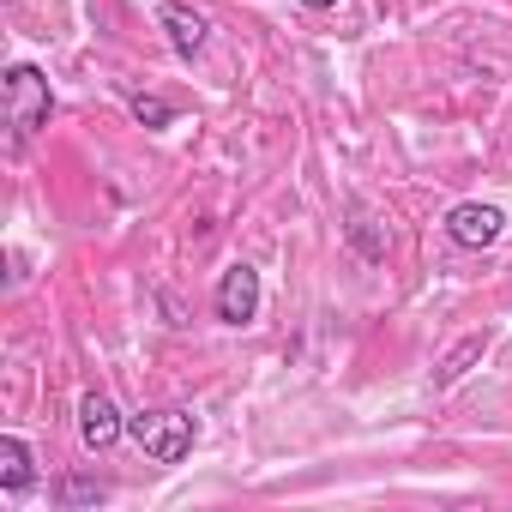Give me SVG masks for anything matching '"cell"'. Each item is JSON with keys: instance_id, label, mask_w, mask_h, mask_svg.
I'll list each match as a JSON object with an SVG mask.
<instances>
[{"instance_id": "6da1fadb", "label": "cell", "mask_w": 512, "mask_h": 512, "mask_svg": "<svg viewBox=\"0 0 512 512\" xmlns=\"http://www.w3.org/2000/svg\"><path fill=\"white\" fill-rule=\"evenodd\" d=\"M55 115V91H49V73L19 61L7 67V127H13V145H25L31 133H43Z\"/></svg>"}, {"instance_id": "7a4b0ae2", "label": "cell", "mask_w": 512, "mask_h": 512, "mask_svg": "<svg viewBox=\"0 0 512 512\" xmlns=\"http://www.w3.org/2000/svg\"><path fill=\"white\" fill-rule=\"evenodd\" d=\"M127 434L145 446L151 464H181L193 452V416L187 410H145V416H127Z\"/></svg>"}, {"instance_id": "3957f363", "label": "cell", "mask_w": 512, "mask_h": 512, "mask_svg": "<svg viewBox=\"0 0 512 512\" xmlns=\"http://www.w3.org/2000/svg\"><path fill=\"white\" fill-rule=\"evenodd\" d=\"M446 235H452L458 247L482 253V247H494V241L506 235V211H500V205H482V199H464V205L446 211Z\"/></svg>"}, {"instance_id": "277c9868", "label": "cell", "mask_w": 512, "mask_h": 512, "mask_svg": "<svg viewBox=\"0 0 512 512\" xmlns=\"http://www.w3.org/2000/svg\"><path fill=\"white\" fill-rule=\"evenodd\" d=\"M211 314H217L223 326H247L253 314H260V272H253V266H229V272L217 278Z\"/></svg>"}, {"instance_id": "5b68a950", "label": "cell", "mask_w": 512, "mask_h": 512, "mask_svg": "<svg viewBox=\"0 0 512 512\" xmlns=\"http://www.w3.org/2000/svg\"><path fill=\"white\" fill-rule=\"evenodd\" d=\"M157 25H163V37H169L175 61H199V55H205L211 25H205V13H193V7H187V0H163V7H157Z\"/></svg>"}, {"instance_id": "8992f818", "label": "cell", "mask_w": 512, "mask_h": 512, "mask_svg": "<svg viewBox=\"0 0 512 512\" xmlns=\"http://www.w3.org/2000/svg\"><path fill=\"white\" fill-rule=\"evenodd\" d=\"M121 434H127L121 410H115L103 392H85V398H79V440H85V452H109Z\"/></svg>"}, {"instance_id": "52a82bcc", "label": "cell", "mask_w": 512, "mask_h": 512, "mask_svg": "<svg viewBox=\"0 0 512 512\" xmlns=\"http://www.w3.org/2000/svg\"><path fill=\"white\" fill-rule=\"evenodd\" d=\"M37 482V452L19 440V434H0V488L7 494H25Z\"/></svg>"}, {"instance_id": "ba28073f", "label": "cell", "mask_w": 512, "mask_h": 512, "mask_svg": "<svg viewBox=\"0 0 512 512\" xmlns=\"http://www.w3.org/2000/svg\"><path fill=\"white\" fill-rule=\"evenodd\" d=\"M109 500V482L97 476H61L55 482V506H103Z\"/></svg>"}, {"instance_id": "9c48e42d", "label": "cell", "mask_w": 512, "mask_h": 512, "mask_svg": "<svg viewBox=\"0 0 512 512\" xmlns=\"http://www.w3.org/2000/svg\"><path fill=\"white\" fill-rule=\"evenodd\" d=\"M127 109H133L139 127H169V121H175V103H163V97H151V91H127Z\"/></svg>"}, {"instance_id": "30bf717a", "label": "cell", "mask_w": 512, "mask_h": 512, "mask_svg": "<svg viewBox=\"0 0 512 512\" xmlns=\"http://www.w3.org/2000/svg\"><path fill=\"white\" fill-rule=\"evenodd\" d=\"M350 241L368 253V260H380V253H386V229H374V217L362 205H350Z\"/></svg>"}, {"instance_id": "8fae6325", "label": "cell", "mask_w": 512, "mask_h": 512, "mask_svg": "<svg viewBox=\"0 0 512 512\" xmlns=\"http://www.w3.org/2000/svg\"><path fill=\"white\" fill-rule=\"evenodd\" d=\"M476 356H482V338H464V344H458V350H452V356L440 362V374H434V380H440V386H452V380H458V374H464V368H470Z\"/></svg>"}, {"instance_id": "7c38bea8", "label": "cell", "mask_w": 512, "mask_h": 512, "mask_svg": "<svg viewBox=\"0 0 512 512\" xmlns=\"http://www.w3.org/2000/svg\"><path fill=\"white\" fill-rule=\"evenodd\" d=\"M302 7H338V0H302Z\"/></svg>"}]
</instances>
